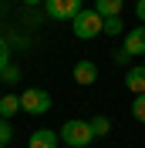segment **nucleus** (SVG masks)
<instances>
[{
	"label": "nucleus",
	"mask_w": 145,
	"mask_h": 148,
	"mask_svg": "<svg viewBox=\"0 0 145 148\" xmlns=\"http://www.w3.org/2000/svg\"><path fill=\"white\" fill-rule=\"evenodd\" d=\"M57 135H61L64 145H71V148H88L91 138H95L91 121H84V118H71V121H64V128L57 131Z\"/></svg>",
	"instance_id": "nucleus-1"
},
{
	"label": "nucleus",
	"mask_w": 145,
	"mask_h": 148,
	"mask_svg": "<svg viewBox=\"0 0 145 148\" xmlns=\"http://www.w3.org/2000/svg\"><path fill=\"white\" fill-rule=\"evenodd\" d=\"M71 30H74L78 40H91V37L105 34V17H101L98 10H81V14L71 20Z\"/></svg>",
	"instance_id": "nucleus-2"
},
{
	"label": "nucleus",
	"mask_w": 145,
	"mask_h": 148,
	"mask_svg": "<svg viewBox=\"0 0 145 148\" xmlns=\"http://www.w3.org/2000/svg\"><path fill=\"white\" fill-rule=\"evenodd\" d=\"M20 108L27 114H44V111H51V94L44 88H27V91H20Z\"/></svg>",
	"instance_id": "nucleus-3"
},
{
	"label": "nucleus",
	"mask_w": 145,
	"mask_h": 148,
	"mask_svg": "<svg viewBox=\"0 0 145 148\" xmlns=\"http://www.w3.org/2000/svg\"><path fill=\"white\" fill-rule=\"evenodd\" d=\"M44 10L51 20H74L81 14V0H47Z\"/></svg>",
	"instance_id": "nucleus-4"
},
{
	"label": "nucleus",
	"mask_w": 145,
	"mask_h": 148,
	"mask_svg": "<svg viewBox=\"0 0 145 148\" xmlns=\"http://www.w3.org/2000/svg\"><path fill=\"white\" fill-rule=\"evenodd\" d=\"M122 47H125L132 57H145V24H142V27H135V30H128Z\"/></svg>",
	"instance_id": "nucleus-5"
},
{
	"label": "nucleus",
	"mask_w": 145,
	"mask_h": 148,
	"mask_svg": "<svg viewBox=\"0 0 145 148\" xmlns=\"http://www.w3.org/2000/svg\"><path fill=\"white\" fill-rule=\"evenodd\" d=\"M57 141H61V135H57V131L41 128V131H34V135H30L27 148H57Z\"/></svg>",
	"instance_id": "nucleus-6"
},
{
	"label": "nucleus",
	"mask_w": 145,
	"mask_h": 148,
	"mask_svg": "<svg viewBox=\"0 0 145 148\" xmlns=\"http://www.w3.org/2000/svg\"><path fill=\"white\" fill-rule=\"evenodd\" d=\"M125 88H128V91H135V94H145V64L128 67V74H125Z\"/></svg>",
	"instance_id": "nucleus-7"
},
{
	"label": "nucleus",
	"mask_w": 145,
	"mask_h": 148,
	"mask_svg": "<svg viewBox=\"0 0 145 148\" xmlns=\"http://www.w3.org/2000/svg\"><path fill=\"white\" fill-rule=\"evenodd\" d=\"M74 81H78V84H95V81H98L95 61H78V64H74Z\"/></svg>",
	"instance_id": "nucleus-8"
},
{
	"label": "nucleus",
	"mask_w": 145,
	"mask_h": 148,
	"mask_svg": "<svg viewBox=\"0 0 145 148\" xmlns=\"http://www.w3.org/2000/svg\"><path fill=\"white\" fill-rule=\"evenodd\" d=\"M122 7H125V0H95V10H98L101 17H122Z\"/></svg>",
	"instance_id": "nucleus-9"
},
{
	"label": "nucleus",
	"mask_w": 145,
	"mask_h": 148,
	"mask_svg": "<svg viewBox=\"0 0 145 148\" xmlns=\"http://www.w3.org/2000/svg\"><path fill=\"white\" fill-rule=\"evenodd\" d=\"M17 111H20V94H3V98H0V118L10 121Z\"/></svg>",
	"instance_id": "nucleus-10"
},
{
	"label": "nucleus",
	"mask_w": 145,
	"mask_h": 148,
	"mask_svg": "<svg viewBox=\"0 0 145 148\" xmlns=\"http://www.w3.org/2000/svg\"><path fill=\"white\" fill-rule=\"evenodd\" d=\"M91 131H95V138H105L111 131V121L105 118V114H95V118H91Z\"/></svg>",
	"instance_id": "nucleus-11"
},
{
	"label": "nucleus",
	"mask_w": 145,
	"mask_h": 148,
	"mask_svg": "<svg viewBox=\"0 0 145 148\" xmlns=\"http://www.w3.org/2000/svg\"><path fill=\"white\" fill-rule=\"evenodd\" d=\"M122 30H125L122 17H108V20H105V34H108V37H122Z\"/></svg>",
	"instance_id": "nucleus-12"
},
{
	"label": "nucleus",
	"mask_w": 145,
	"mask_h": 148,
	"mask_svg": "<svg viewBox=\"0 0 145 148\" xmlns=\"http://www.w3.org/2000/svg\"><path fill=\"white\" fill-rule=\"evenodd\" d=\"M10 67V40L7 37H0V74Z\"/></svg>",
	"instance_id": "nucleus-13"
},
{
	"label": "nucleus",
	"mask_w": 145,
	"mask_h": 148,
	"mask_svg": "<svg viewBox=\"0 0 145 148\" xmlns=\"http://www.w3.org/2000/svg\"><path fill=\"white\" fill-rule=\"evenodd\" d=\"M132 114H135V121H145V94H135V101H132Z\"/></svg>",
	"instance_id": "nucleus-14"
},
{
	"label": "nucleus",
	"mask_w": 145,
	"mask_h": 148,
	"mask_svg": "<svg viewBox=\"0 0 145 148\" xmlns=\"http://www.w3.org/2000/svg\"><path fill=\"white\" fill-rule=\"evenodd\" d=\"M10 138H14V125L7 118H0V145H7Z\"/></svg>",
	"instance_id": "nucleus-15"
},
{
	"label": "nucleus",
	"mask_w": 145,
	"mask_h": 148,
	"mask_svg": "<svg viewBox=\"0 0 145 148\" xmlns=\"http://www.w3.org/2000/svg\"><path fill=\"white\" fill-rule=\"evenodd\" d=\"M0 77H3V81H10V84H14V81H20V71H17V67H14V64H10L7 71L0 74Z\"/></svg>",
	"instance_id": "nucleus-16"
},
{
	"label": "nucleus",
	"mask_w": 145,
	"mask_h": 148,
	"mask_svg": "<svg viewBox=\"0 0 145 148\" xmlns=\"http://www.w3.org/2000/svg\"><path fill=\"white\" fill-rule=\"evenodd\" d=\"M115 61H118V64H128V61H132V54L122 47V51H115Z\"/></svg>",
	"instance_id": "nucleus-17"
},
{
	"label": "nucleus",
	"mask_w": 145,
	"mask_h": 148,
	"mask_svg": "<svg viewBox=\"0 0 145 148\" xmlns=\"http://www.w3.org/2000/svg\"><path fill=\"white\" fill-rule=\"evenodd\" d=\"M135 17L145 24V0H138V3H135Z\"/></svg>",
	"instance_id": "nucleus-18"
},
{
	"label": "nucleus",
	"mask_w": 145,
	"mask_h": 148,
	"mask_svg": "<svg viewBox=\"0 0 145 148\" xmlns=\"http://www.w3.org/2000/svg\"><path fill=\"white\" fill-rule=\"evenodd\" d=\"M24 3H30V7H37V3H47V0H24Z\"/></svg>",
	"instance_id": "nucleus-19"
},
{
	"label": "nucleus",
	"mask_w": 145,
	"mask_h": 148,
	"mask_svg": "<svg viewBox=\"0 0 145 148\" xmlns=\"http://www.w3.org/2000/svg\"><path fill=\"white\" fill-rule=\"evenodd\" d=\"M0 148H7V145H0Z\"/></svg>",
	"instance_id": "nucleus-20"
},
{
	"label": "nucleus",
	"mask_w": 145,
	"mask_h": 148,
	"mask_svg": "<svg viewBox=\"0 0 145 148\" xmlns=\"http://www.w3.org/2000/svg\"><path fill=\"white\" fill-rule=\"evenodd\" d=\"M135 3H138V0H135Z\"/></svg>",
	"instance_id": "nucleus-21"
}]
</instances>
